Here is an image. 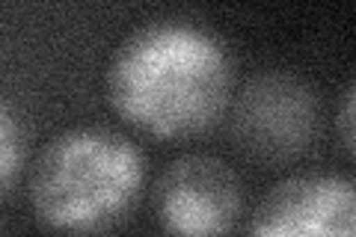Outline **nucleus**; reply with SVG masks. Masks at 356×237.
I'll use <instances>...</instances> for the list:
<instances>
[{
	"instance_id": "1",
	"label": "nucleus",
	"mask_w": 356,
	"mask_h": 237,
	"mask_svg": "<svg viewBox=\"0 0 356 237\" xmlns=\"http://www.w3.org/2000/svg\"><path fill=\"white\" fill-rule=\"evenodd\" d=\"M232 65L208 30L158 21L119 44L107 69V98L122 122L158 140H181L220 119Z\"/></svg>"
},
{
	"instance_id": "2",
	"label": "nucleus",
	"mask_w": 356,
	"mask_h": 237,
	"mask_svg": "<svg viewBox=\"0 0 356 237\" xmlns=\"http://www.w3.org/2000/svg\"><path fill=\"white\" fill-rule=\"evenodd\" d=\"M140 149L104 128H72L42 152L30 178V205L48 231L89 234L134 208L146 172Z\"/></svg>"
},
{
	"instance_id": "3",
	"label": "nucleus",
	"mask_w": 356,
	"mask_h": 237,
	"mask_svg": "<svg viewBox=\"0 0 356 237\" xmlns=\"http://www.w3.org/2000/svg\"><path fill=\"white\" fill-rule=\"evenodd\" d=\"M152 205L170 234H226L241 213V184L217 157L187 154L158 178Z\"/></svg>"
},
{
	"instance_id": "4",
	"label": "nucleus",
	"mask_w": 356,
	"mask_h": 237,
	"mask_svg": "<svg viewBox=\"0 0 356 237\" xmlns=\"http://www.w3.org/2000/svg\"><path fill=\"white\" fill-rule=\"evenodd\" d=\"M255 237H350L356 231L353 181L341 175H297L276 184L255 208Z\"/></svg>"
},
{
	"instance_id": "5",
	"label": "nucleus",
	"mask_w": 356,
	"mask_h": 237,
	"mask_svg": "<svg viewBox=\"0 0 356 237\" xmlns=\"http://www.w3.org/2000/svg\"><path fill=\"white\" fill-rule=\"evenodd\" d=\"M21 163V133L6 104H0V193L13 184Z\"/></svg>"
},
{
	"instance_id": "6",
	"label": "nucleus",
	"mask_w": 356,
	"mask_h": 237,
	"mask_svg": "<svg viewBox=\"0 0 356 237\" xmlns=\"http://www.w3.org/2000/svg\"><path fill=\"white\" fill-rule=\"evenodd\" d=\"M353 83L344 86V95H341V104H339V140L344 145V152L350 157L356 154V145H353Z\"/></svg>"
}]
</instances>
